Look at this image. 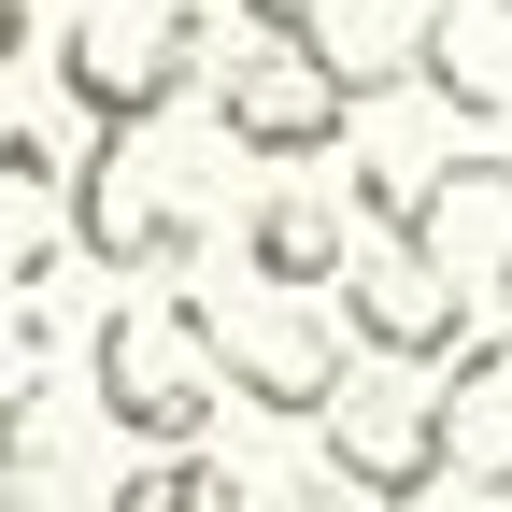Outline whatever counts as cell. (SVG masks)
I'll return each instance as SVG.
<instances>
[{
	"label": "cell",
	"mask_w": 512,
	"mask_h": 512,
	"mask_svg": "<svg viewBox=\"0 0 512 512\" xmlns=\"http://www.w3.org/2000/svg\"><path fill=\"white\" fill-rule=\"evenodd\" d=\"M200 228H214V171L171 143V114H157V128H100V157L57 171V242L100 256L114 285L185 271V256H200Z\"/></svg>",
	"instance_id": "cell-1"
},
{
	"label": "cell",
	"mask_w": 512,
	"mask_h": 512,
	"mask_svg": "<svg viewBox=\"0 0 512 512\" xmlns=\"http://www.w3.org/2000/svg\"><path fill=\"white\" fill-rule=\"evenodd\" d=\"M86 413L114 441H143V456H200L214 413H228V370H214V328H200V299H114L100 328H86Z\"/></svg>",
	"instance_id": "cell-2"
},
{
	"label": "cell",
	"mask_w": 512,
	"mask_h": 512,
	"mask_svg": "<svg viewBox=\"0 0 512 512\" xmlns=\"http://www.w3.org/2000/svg\"><path fill=\"white\" fill-rule=\"evenodd\" d=\"M200 86H214V143L271 157V171H313V157L356 143V86H342L299 29H271V0H242V29L214 43Z\"/></svg>",
	"instance_id": "cell-3"
},
{
	"label": "cell",
	"mask_w": 512,
	"mask_h": 512,
	"mask_svg": "<svg viewBox=\"0 0 512 512\" xmlns=\"http://www.w3.org/2000/svg\"><path fill=\"white\" fill-rule=\"evenodd\" d=\"M200 72H214L200 0H72V29H57V100L86 128H157Z\"/></svg>",
	"instance_id": "cell-4"
},
{
	"label": "cell",
	"mask_w": 512,
	"mask_h": 512,
	"mask_svg": "<svg viewBox=\"0 0 512 512\" xmlns=\"http://www.w3.org/2000/svg\"><path fill=\"white\" fill-rule=\"evenodd\" d=\"M200 328H214L228 399L271 413V427H313V413L342 399V370H356L342 313H328V299H285V285H228V299H200Z\"/></svg>",
	"instance_id": "cell-5"
},
{
	"label": "cell",
	"mask_w": 512,
	"mask_h": 512,
	"mask_svg": "<svg viewBox=\"0 0 512 512\" xmlns=\"http://www.w3.org/2000/svg\"><path fill=\"white\" fill-rule=\"evenodd\" d=\"M313 427H328V456H313V470H328V484H356L370 512H413V498H441V384L427 370H342V399L328 413H313Z\"/></svg>",
	"instance_id": "cell-6"
},
{
	"label": "cell",
	"mask_w": 512,
	"mask_h": 512,
	"mask_svg": "<svg viewBox=\"0 0 512 512\" xmlns=\"http://www.w3.org/2000/svg\"><path fill=\"white\" fill-rule=\"evenodd\" d=\"M100 413L86 384L57 370H15L0 384V512H114V456H100Z\"/></svg>",
	"instance_id": "cell-7"
},
{
	"label": "cell",
	"mask_w": 512,
	"mask_h": 512,
	"mask_svg": "<svg viewBox=\"0 0 512 512\" xmlns=\"http://www.w3.org/2000/svg\"><path fill=\"white\" fill-rule=\"evenodd\" d=\"M328 313H342V342H356L370 370H441V356L484 328V313L441 285V271H427L399 228H356V256H342V299H328Z\"/></svg>",
	"instance_id": "cell-8"
},
{
	"label": "cell",
	"mask_w": 512,
	"mask_h": 512,
	"mask_svg": "<svg viewBox=\"0 0 512 512\" xmlns=\"http://www.w3.org/2000/svg\"><path fill=\"white\" fill-rule=\"evenodd\" d=\"M399 242H413L470 313H498V299H512V157H498V143H441V171L413 185Z\"/></svg>",
	"instance_id": "cell-9"
},
{
	"label": "cell",
	"mask_w": 512,
	"mask_h": 512,
	"mask_svg": "<svg viewBox=\"0 0 512 512\" xmlns=\"http://www.w3.org/2000/svg\"><path fill=\"white\" fill-rule=\"evenodd\" d=\"M271 29H299L356 100H399L427 72V29H441V0H271Z\"/></svg>",
	"instance_id": "cell-10"
},
{
	"label": "cell",
	"mask_w": 512,
	"mask_h": 512,
	"mask_svg": "<svg viewBox=\"0 0 512 512\" xmlns=\"http://www.w3.org/2000/svg\"><path fill=\"white\" fill-rule=\"evenodd\" d=\"M441 484L512 498V328L456 342V384H441Z\"/></svg>",
	"instance_id": "cell-11"
},
{
	"label": "cell",
	"mask_w": 512,
	"mask_h": 512,
	"mask_svg": "<svg viewBox=\"0 0 512 512\" xmlns=\"http://www.w3.org/2000/svg\"><path fill=\"white\" fill-rule=\"evenodd\" d=\"M342 256H356V228H342V200H328V185H271V200L242 214V285L328 299V285H342Z\"/></svg>",
	"instance_id": "cell-12"
},
{
	"label": "cell",
	"mask_w": 512,
	"mask_h": 512,
	"mask_svg": "<svg viewBox=\"0 0 512 512\" xmlns=\"http://www.w3.org/2000/svg\"><path fill=\"white\" fill-rule=\"evenodd\" d=\"M114 512H256V484L228 456H143V470H114Z\"/></svg>",
	"instance_id": "cell-13"
},
{
	"label": "cell",
	"mask_w": 512,
	"mask_h": 512,
	"mask_svg": "<svg viewBox=\"0 0 512 512\" xmlns=\"http://www.w3.org/2000/svg\"><path fill=\"white\" fill-rule=\"evenodd\" d=\"M256 512H370V498H356V484H328V470H299V484H271Z\"/></svg>",
	"instance_id": "cell-14"
},
{
	"label": "cell",
	"mask_w": 512,
	"mask_h": 512,
	"mask_svg": "<svg viewBox=\"0 0 512 512\" xmlns=\"http://www.w3.org/2000/svg\"><path fill=\"white\" fill-rule=\"evenodd\" d=\"M29 57H43V43H29V0H0V86L29 72Z\"/></svg>",
	"instance_id": "cell-15"
}]
</instances>
